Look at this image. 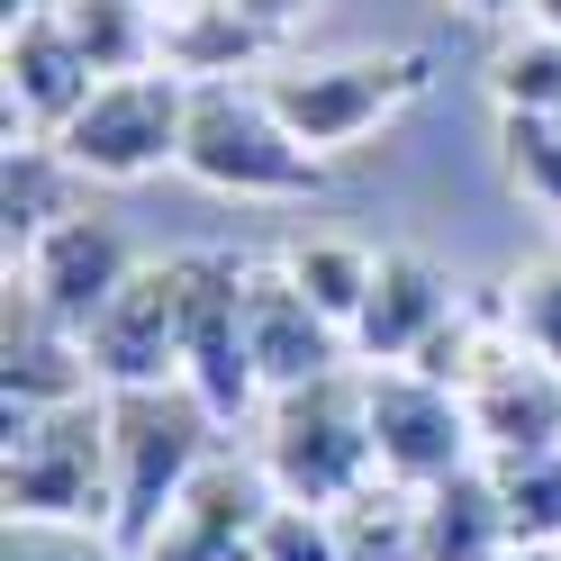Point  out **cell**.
Listing matches in <instances>:
<instances>
[{"label": "cell", "mask_w": 561, "mask_h": 561, "mask_svg": "<svg viewBox=\"0 0 561 561\" xmlns=\"http://www.w3.org/2000/svg\"><path fill=\"white\" fill-rule=\"evenodd\" d=\"M0 507H10V525H100V535H110V507H118L110 390L10 416V444H0Z\"/></svg>", "instance_id": "cell-1"}, {"label": "cell", "mask_w": 561, "mask_h": 561, "mask_svg": "<svg viewBox=\"0 0 561 561\" xmlns=\"http://www.w3.org/2000/svg\"><path fill=\"white\" fill-rule=\"evenodd\" d=\"M254 462H263V480H272L290 507H344L363 480H380L363 380H354V371H327V380H308V390L263 399Z\"/></svg>", "instance_id": "cell-2"}, {"label": "cell", "mask_w": 561, "mask_h": 561, "mask_svg": "<svg viewBox=\"0 0 561 561\" xmlns=\"http://www.w3.org/2000/svg\"><path fill=\"white\" fill-rule=\"evenodd\" d=\"M218 416H208L182 380L172 390H110V471H118V507H110V543L136 561L154 543V525L172 516V499L199 480V462L218 444Z\"/></svg>", "instance_id": "cell-3"}, {"label": "cell", "mask_w": 561, "mask_h": 561, "mask_svg": "<svg viewBox=\"0 0 561 561\" xmlns=\"http://www.w3.org/2000/svg\"><path fill=\"white\" fill-rule=\"evenodd\" d=\"M263 100L308 154H354L380 136L416 91H426V55L408 46H363V55H308V64H263Z\"/></svg>", "instance_id": "cell-4"}, {"label": "cell", "mask_w": 561, "mask_h": 561, "mask_svg": "<svg viewBox=\"0 0 561 561\" xmlns=\"http://www.w3.org/2000/svg\"><path fill=\"white\" fill-rule=\"evenodd\" d=\"M182 172L218 199H308L327 182V154H308L263 82H191V136H182Z\"/></svg>", "instance_id": "cell-5"}, {"label": "cell", "mask_w": 561, "mask_h": 561, "mask_svg": "<svg viewBox=\"0 0 561 561\" xmlns=\"http://www.w3.org/2000/svg\"><path fill=\"white\" fill-rule=\"evenodd\" d=\"M244 280H254V263L227 254V244L182 254V390L218 426H236V416H254L272 399L263 363H254V335H244Z\"/></svg>", "instance_id": "cell-6"}, {"label": "cell", "mask_w": 561, "mask_h": 561, "mask_svg": "<svg viewBox=\"0 0 561 561\" xmlns=\"http://www.w3.org/2000/svg\"><path fill=\"white\" fill-rule=\"evenodd\" d=\"M182 136H191V73H118L82 100V118L55 136V154L82 172V182H146V172L182 163Z\"/></svg>", "instance_id": "cell-7"}, {"label": "cell", "mask_w": 561, "mask_h": 561, "mask_svg": "<svg viewBox=\"0 0 561 561\" xmlns=\"http://www.w3.org/2000/svg\"><path fill=\"white\" fill-rule=\"evenodd\" d=\"M363 399H371L380 480L435 489V480L480 462V426H471V399L462 390H444V380H426V371H363Z\"/></svg>", "instance_id": "cell-8"}, {"label": "cell", "mask_w": 561, "mask_h": 561, "mask_svg": "<svg viewBox=\"0 0 561 561\" xmlns=\"http://www.w3.org/2000/svg\"><path fill=\"white\" fill-rule=\"evenodd\" d=\"M280 507V489L263 480V462L208 453L199 480L172 499V516L154 525V543L136 561H263V516Z\"/></svg>", "instance_id": "cell-9"}, {"label": "cell", "mask_w": 561, "mask_h": 561, "mask_svg": "<svg viewBox=\"0 0 561 561\" xmlns=\"http://www.w3.org/2000/svg\"><path fill=\"white\" fill-rule=\"evenodd\" d=\"M10 280L46 308V318H64V327L91 335V318L136 280V254H127V236H118L110 218L64 208V218H55L37 244H27V254H10Z\"/></svg>", "instance_id": "cell-10"}, {"label": "cell", "mask_w": 561, "mask_h": 561, "mask_svg": "<svg viewBox=\"0 0 561 561\" xmlns=\"http://www.w3.org/2000/svg\"><path fill=\"white\" fill-rule=\"evenodd\" d=\"M100 390H172L182 380V254L136 263V280L91 318Z\"/></svg>", "instance_id": "cell-11"}, {"label": "cell", "mask_w": 561, "mask_h": 561, "mask_svg": "<svg viewBox=\"0 0 561 561\" xmlns=\"http://www.w3.org/2000/svg\"><path fill=\"white\" fill-rule=\"evenodd\" d=\"M244 335H254V363H263V390L272 399L344 371V354H354V335H344L290 272H280V254L254 263V280H244Z\"/></svg>", "instance_id": "cell-12"}, {"label": "cell", "mask_w": 561, "mask_h": 561, "mask_svg": "<svg viewBox=\"0 0 561 561\" xmlns=\"http://www.w3.org/2000/svg\"><path fill=\"white\" fill-rule=\"evenodd\" d=\"M0 82H10V136H46V146L82 118V100L100 91L91 55L64 37L55 10L10 19V37H0Z\"/></svg>", "instance_id": "cell-13"}, {"label": "cell", "mask_w": 561, "mask_h": 561, "mask_svg": "<svg viewBox=\"0 0 561 561\" xmlns=\"http://www.w3.org/2000/svg\"><path fill=\"white\" fill-rule=\"evenodd\" d=\"M462 308V290H453V272L435 254H416V244H390L371 272V299H363V318H354V363L371 371H399L426 354V335Z\"/></svg>", "instance_id": "cell-14"}, {"label": "cell", "mask_w": 561, "mask_h": 561, "mask_svg": "<svg viewBox=\"0 0 561 561\" xmlns=\"http://www.w3.org/2000/svg\"><path fill=\"white\" fill-rule=\"evenodd\" d=\"M100 390V363H91V335L46 318L37 299L10 280V308H0V399L19 408H64V399H91Z\"/></svg>", "instance_id": "cell-15"}, {"label": "cell", "mask_w": 561, "mask_h": 561, "mask_svg": "<svg viewBox=\"0 0 561 561\" xmlns=\"http://www.w3.org/2000/svg\"><path fill=\"white\" fill-rule=\"evenodd\" d=\"M499 552H516V543H507V507H499L489 462L416 489V561H499Z\"/></svg>", "instance_id": "cell-16"}, {"label": "cell", "mask_w": 561, "mask_h": 561, "mask_svg": "<svg viewBox=\"0 0 561 561\" xmlns=\"http://www.w3.org/2000/svg\"><path fill=\"white\" fill-rule=\"evenodd\" d=\"M471 426H480V462L489 453H543L561 444V371L516 354L507 371H489L471 390Z\"/></svg>", "instance_id": "cell-17"}, {"label": "cell", "mask_w": 561, "mask_h": 561, "mask_svg": "<svg viewBox=\"0 0 561 561\" xmlns=\"http://www.w3.org/2000/svg\"><path fill=\"white\" fill-rule=\"evenodd\" d=\"M55 19H64V37L91 55L100 82L154 73V64H163V10H154V0H55Z\"/></svg>", "instance_id": "cell-18"}, {"label": "cell", "mask_w": 561, "mask_h": 561, "mask_svg": "<svg viewBox=\"0 0 561 561\" xmlns=\"http://www.w3.org/2000/svg\"><path fill=\"white\" fill-rule=\"evenodd\" d=\"M280 272L299 280L308 299L327 308V318L354 335V318H363V299H371V272H380V254L371 244H354V236H290L280 244Z\"/></svg>", "instance_id": "cell-19"}, {"label": "cell", "mask_w": 561, "mask_h": 561, "mask_svg": "<svg viewBox=\"0 0 561 561\" xmlns=\"http://www.w3.org/2000/svg\"><path fill=\"white\" fill-rule=\"evenodd\" d=\"M489 480H499V507H507V543L516 552H561V444L489 453Z\"/></svg>", "instance_id": "cell-20"}, {"label": "cell", "mask_w": 561, "mask_h": 561, "mask_svg": "<svg viewBox=\"0 0 561 561\" xmlns=\"http://www.w3.org/2000/svg\"><path fill=\"white\" fill-rule=\"evenodd\" d=\"M335 535H344V561H416V489L363 480L335 507Z\"/></svg>", "instance_id": "cell-21"}, {"label": "cell", "mask_w": 561, "mask_h": 561, "mask_svg": "<svg viewBox=\"0 0 561 561\" xmlns=\"http://www.w3.org/2000/svg\"><path fill=\"white\" fill-rule=\"evenodd\" d=\"M489 100H499V110H535V118H552V110H561V37L507 19L499 55H489Z\"/></svg>", "instance_id": "cell-22"}, {"label": "cell", "mask_w": 561, "mask_h": 561, "mask_svg": "<svg viewBox=\"0 0 561 561\" xmlns=\"http://www.w3.org/2000/svg\"><path fill=\"white\" fill-rule=\"evenodd\" d=\"M499 172L561 227V110L535 118V110H499Z\"/></svg>", "instance_id": "cell-23"}, {"label": "cell", "mask_w": 561, "mask_h": 561, "mask_svg": "<svg viewBox=\"0 0 561 561\" xmlns=\"http://www.w3.org/2000/svg\"><path fill=\"white\" fill-rule=\"evenodd\" d=\"M499 299H507L516 344H525L535 363L561 371V244H552V254H535V263H516V272L499 280Z\"/></svg>", "instance_id": "cell-24"}, {"label": "cell", "mask_w": 561, "mask_h": 561, "mask_svg": "<svg viewBox=\"0 0 561 561\" xmlns=\"http://www.w3.org/2000/svg\"><path fill=\"white\" fill-rule=\"evenodd\" d=\"M263 561H344L335 507H290V499H280L263 516Z\"/></svg>", "instance_id": "cell-25"}, {"label": "cell", "mask_w": 561, "mask_h": 561, "mask_svg": "<svg viewBox=\"0 0 561 561\" xmlns=\"http://www.w3.org/2000/svg\"><path fill=\"white\" fill-rule=\"evenodd\" d=\"M0 561H127L100 525H10V552Z\"/></svg>", "instance_id": "cell-26"}, {"label": "cell", "mask_w": 561, "mask_h": 561, "mask_svg": "<svg viewBox=\"0 0 561 561\" xmlns=\"http://www.w3.org/2000/svg\"><path fill=\"white\" fill-rule=\"evenodd\" d=\"M236 10L254 19V27H272V37H280V27H290V19L308 10V0H236Z\"/></svg>", "instance_id": "cell-27"}, {"label": "cell", "mask_w": 561, "mask_h": 561, "mask_svg": "<svg viewBox=\"0 0 561 561\" xmlns=\"http://www.w3.org/2000/svg\"><path fill=\"white\" fill-rule=\"evenodd\" d=\"M525 27H543V37H561V0H516Z\"/></svg>", "instance_id": "cell-28"}, {"label": "cell", "mask_w": 561, "mask_h": 561, "mask_svg": "<svg viewBox=\"0 0 561 561\" xmlns=\"http://www.w3.org/2000/svg\"><path fill=\"white\" fill-rule=\"evenodd\" d=\"M444 10H462V19H516V0H444Z\"/></svg>", "instance_id": "cell-29"}, {"label": "cell", "mask_w": 561, "mask_h": 561, "mask_svg": "<svg viewBox=\"0 0 561 561\" xmlns=\"http://www.w3.org/2000/svg\"><path fill=\"white\" fill-rule=\"evenodd\" d=\"M499 561H561V552H499Z\"/></svg>", "instance_id": "cell-30"}]
</instances>
